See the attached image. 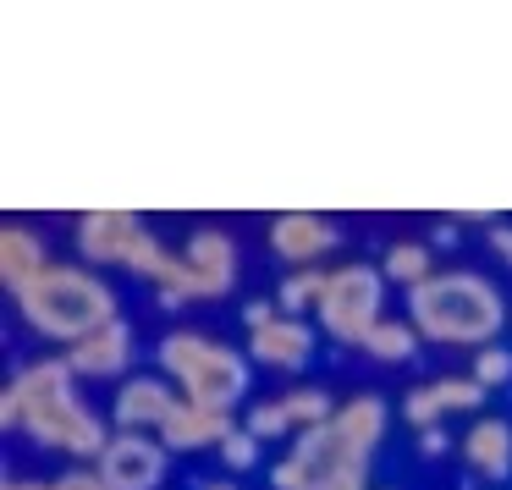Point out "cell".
I'll list each match as a JSON object with an SVG mask.
<instances>
[{"label": "cell", "instance_id": "cell-22", "mask_svg": "<svg viewBox=\"0 0 512 490\" xmlns=\"http://www.w3.org/2000/svg\"><path fill=\"white\" fill-rule=\"evenodd\" d=\"M320 292H325V270H292V276L276 287V309L292 314V320H303V314L320 303Z\"/></svg>", "mask_w": 512, "mask_h": 490}, {"label": "cell", "instance_id": "cell-24", "mask_svg": "<svg viewBox=\"0 0 512 490\" xmlns=\"http://www.w3.org/2000/svg\"><path fill=\"white\" fill-rule=\"evenodd\" d=\"M221 463H226V468H243V474H248V468L259 463V435L232 430V435H226V446H221Z\"/></svg>", "mask_w": 512, "mask_h": 490}, {"label": "cell", "instance_id": "cell-17", "mask_svg": "<svg viewBox=\"0 0 512 490\" xmlns=\"http://www.w3.org/2000/svg\"><path fill=\"white\" fill-rule=\"evenodd\" d=\"M50 265H56V259L45 254V237H39L34 226H6V232H0V281H6L12 298L23 287H34Z\"/></svg>", "mask_w": 512, "mask_h": 490}, {"label": "cell", "instance_id": "cell-19", "mask_svg": "<svg viewBox=\"0 0 512 490\" xmlns=\"http://www.w3.org/2000/svg\"><path fill=\"white\" fill-rule=\"evenodd\" d=\"M336 430H342L358 452H375V446L386 441V402L369 397V391L353 402H342V408H336Z\"/></svg>", "mask_w": 512, "mask_h": 490}, {"label": "cell", "instance_id": "cell-26", "mask_svg": "<svg viewBox=\"0 0 512 490\" xmlns=\"http://www.w3.org/2000/svg\"><path fill=\"white\" fill-rule=\"evenodd\" d=\"M0 424H6V430L23 424V391H17V380H6V391H0Z\"/></svg>", "mask_w": 512, "mask_h": 490}, {"label": "cell", "instance_id": "cell-31", "mask_svg": "<svg viewBox=\"0 0 512 490\" xmlns=\"http://www.w3.org/2000/svg\"><path fill=\"white\" fill-rule=\"evenodd\" d=\"M199 490H237L232 479H210V485H199Z\"/></svg>", "mask_w": 512, "mask_h": 490}, {"label": "cell", "instance_id": "cell-2", "mask_svg": "<svg viewBox=\"0 0 512 490\" xmlns=\"http://www.w3.org/2000/svg\"><path fill=\"white\" fill-rule=\"evenodd\" d=\"M17 391H23V430L34 435L39 446L67 457H94L111 446V430L100 424V413L83 402L78 375L67 369V358H39L23 375H12Z\"/></svg>", "mask_w": 512, "mask_h": 490}, {"label": "cell", "instance_id": "cell-4", "mask_svg": "<svg viewBox=\"0 0 512 490\" xmlns=\"http://www.w3.org/2000/svg\"><path fill=\"white\" fill-rule=\"evenodd\" d=\"M155 364L166 369V380L193 408L232 413L248 391V358L237 347H226L221 336H204V331H166L155 347Z\"/></svg>", "mask_w": 512, "mask_h": 490}, {"label": "cell", "instance_id": "cell-18", "mask_svg": "<svg viewBox=\"0 0 512 490\" xmlns=\"http://www.w3.org/2000/svg\"><path fill=\"white\" fill-rule=\"evenodd\" d=\"M232 430H237L232 413H215V408H193V402H182V408L171 413V424L160 430V441H166L171 452H204V446H215V452H221Z\"/></svg>", "mask_w": 512, "mask_h": 490}, {"label": "cell", "instance_id": "cell-9", "mask_svg": "<svg viewBox=\"0 0 512 490\" xmlns=\"http://www.w3.org/2000/svg\"><path fill=\"white\" fill-rule=\"evenodd\" d=\"M182 408V391L171 386L166 375H127L116 386L111 419L116 430H138V435H160L171 424V413Z\"/></svg>", "mask_w": 512, "mask_h": 490}, {"label": "cell", "instance_id": "cell-5", "mask_svg": "<svg viewBox=\"0 0 512 490\" xmlns=\"http://www.w3.org/2000/svg\"><path fill=\"white\" fill-rule=\"evenodd\" d=\"M270 485L276 490H369V452H358L336 430V419H325L287 446V457L270 468Z\"/></svg>", "mask_w": 512, "mask_h": 490}, {"label": "cell", "instance_id": "cell-10", "mask_svg": "<svg viewBox=\"0 0 512 490\" xmlns=\"http://www.w3.org/2000/svg\"><path fill=\"white\" fill-rule=\"evenodd\" d=\"M325 419H336L331 391H320V386H292V391H281V397L259 402V408L248 413L243 430L259 435V441H276V435H287V430L303 435V430H314V424H325Z\"/></svg>", "mask_w": 512, "mask_h": 490}, {"label": "cell", "instance_id": "cell-16", "mask_svg": "<svg viewBox=\"0 0 512 490\" xmlns=\"http://www.w3.org/2000/svg\"><path fill=\"white\" fill-rule=\"evenodd\" d=\"M463 463L479 479H507L512 474V424L496 413H479L463 430Z\"/></svg>", "mask_w": 512, "mask_h": 490}, {"label": "cell", "instance_id": "cell-29", "mask_svg": "<svg viewBox=\"0 0 512 490\" xmlns=\"http://www.w3.org/2000/svg\"><path fill=\"white\" fill-rule=\"evenodd\" d=\"M419 446H424L430 457H441V452H446V430H441V424H430V430H419Z\"/></svg>", "mask_w": 512, "mask_h": 490}, {"label": "cell", "instance_id": "cell-6", "mask_svg": "<svg viewBox=\"0 0 512 490\" xmlns=\"http://www.w3.org/2000/svg\"><path fill=\"white\" fill-rule=\"evenodd\" d=\"M314 320L347 347H364L369 331L386 320V276L375 265H342L325 270V292L314 303Z\"/></svg>", "mask_w": 512, "mask_h": 490}, {"label": "cell", "instance_id": "cell-12", "mask_svg": "<svg viewBox=\"0 0 512 490\" xmlns=\"http://www.w3.org/2000/svg\"><path fill=\"white\" fill-rule=\"evenodd\" d=\"M336 243H342V226L325 221V215L292 210V215H276V221H270V248H276V259H287L292 270H314V259H325Z\"/></svg>", "mask_w": 512, "mask_h": 490}, {"label": "cell", "instance_id": "cell-30", "mask_svg": "<svg viewBox=\"0 0 512 490\" xmlns=\"http://www.w3.org/2000/svg\"><path fill=\"white\" fill-rule=\"evenodd\" d=\"M0 490H56V485H39V479H6Z\"/></svg>", "mask_w": 512, "mask_h": 490}, {"label": "cell", "instance_id": "cell-14", "mask_svg": "<svg viewBox=\"0 0 512 490\" xmlns=\"http://www.w3.org/2000/svg\"><path fill=\"white\" fill-rule=\"evenodd\" d=\"M127 364H133V331L122 320L100 325L94 336L67 347V369L78 380H116V375H127Z\"/></svg>", "mask_w": 512, "mask_h": 490}, {"label": "cell", "instance_id": "cell-1", "mask_svg": "<svg viewBox=\"0 0 512 490\" xmlns=\"http://www.w3.org/2000/svg\"><path fill=\"white\" fill-rule=\"evenodd\" d=\"M408 320L424 342L479 353L507 325V303H501L496 281H485L479 270H435L430 281L408 287Z\"/></svg>", "mask_w": 512, "mask_h": 490}, {"label": "cell", "instance_id": "cell-28", "mask_svg": "<svg viewBox=\"0 0 512 490\" xmlns=\"http://www.w3.org/2000/svg\"><path fill=\"white\" fill-rule=\"evenodd\" d=\"M490 248H496V259H501V265H512V226H507V221H496V226H490Z\"/></svg>", "mask_w": 512, "mask_h": 490}, {"label": "cell", "instance_id": "cell-27", "mask_svg": "<svg viewBox=\"0 0 512 490\" xmlns=\"http://www.w3.org/2000/svg\"><path fill=\"white\" fill-rule=\"evenodd\" d=\"M276 303H270V298H254V303H243V325H248V331H259V325H270V320H276Z\"/></svg>", "mask_w": 512, "mask_h": 490}, {"label": "cell", "instance_id": "cell-8", "mask_svg": "<svg viewBox=\"0 0 512 490\" xmlns=\"http://www.w3.org/2000/svg\"><path fill=\"white\" fill-rule=\"evenodd\" d=\"M149 237V226L133 210H89L78 215V254L89 270H111V265H133L138 243Z\"/></svg>", "mask_w": 512, "mask_h": 490}, {"label": "cell", "instance_id": "cell-21", "mask_svg": "<svg viewBox=\"0 0 512 490\" xmlns=\"http://www.w3.org/2000/svg\"><path fill=\"white\" fill-rule=\"evenodd\" d=\"M380 276H386V281H408V287L430 281V276H435L430 248H424L419 237H408V243H391V248H386V259H380Z\"/></svg>", "mask_w": 512, "mask_h": 490}, {"label": "cell", "instance_id": "cell-7", "mask_svg": "<svg viewBox=\"0 0 512 490\" xmlns=\"http://www.w3.org/2000/svg\"><path fill=\"white\" fill-rule=\"evenodd\" d=\"M94 468H100V479L111 490H160L166 474H171V446L160 441V435L116 430Z\"/></svg>", "mask_w": 512, "mask_h": 490}, {"label": "cell", "instance_id": "cell-23", "mask_svg": "<svg viewBox=\"0 0 512 490\" xmlns=\"http://www.w3.org/2000/svg\"><path fill=\"white\" fill-rule=\"evenodd\" d=\"M468 375H474L485 391H490V386H507V380H512V353H507V347H496V342L479 347V353H474V369H468Z\"/></svg>", "mask_w": 512, "mask_h": 490}, {"label": "cell", "instance_id": "cell-15", "mask_svg": "<svg viewBox=\"0 0 512 490\" xmlns=\"http://www.w3.org/2000/svg\"><path fill=\"white\" fill-rule=\"evenodd\" d=\"M248 358L265 369H303L314 358V325L292 320V314H276L270 325L248 331Z\"/></svg>", "mask_w": 512, "mask_h": 490}, {"label": "cell", "instance_id": "cell-20", "mask_svg": "<svg viewBox=\"0 0 512 490\" xmlns=\"http://www.w3.org/2000/svg\"><path fill=\"white\" fill-rule=\"evenodd\" d=\"M364 353L380 358V364H408V358L419 353V331H413V320H391V314H386V320L369 331Z\"/></svg>", "mask_w": 512, "mask_h": 490}, {"label": "cell", "instance_id": "cell-13", "mask_svg": "<svg viewBox=\"0 0 512 490\" xmlns=\"http://www.w3.org/2000/svg\"><path fill=\"white\" fill-rule=\"evenodd\" d=\"M182 259H188V270H193L199 303H215V298L232 292V281H237V243L221 232V226H199V232L188 237V248H182Z\"/></svg>", "mask_w": 512, "mask_h": 490}, {"label": "cell", "instance_id": "cell-11", "mask_svg": "<svg viewBox=\"0 0 512 490\" xmlns=\"http://www.w3.org/2000/svg\"><path fill=\"white\" fill-rule=\"evenodd\" d=\"M479 408H485V386L474 375H435L402 397V413H408L413 430H430L446 413H479Z\"/></svg>", "mask_w": 512, "mask_h": 490}, {"label": "cell", "instance_id": "cell-3", "mask_svg": "<svg viewBox=\"0 0 512 490\" xmlns=\"http://www.w3.org/2000/svg\"><path fill=\"white\" fill-rule=\"evenodd\" d=\"M17 309H23V320L39 336L67 342V347L94 336L100 325L122 320L111 281H100V270H89V265H50L34 287L17 292Z\"/></svg>", "mask_w": 512, "mask_h": 490}, {"label": "cell", "instance_id": "cell-25", "mask_svg": "<svg viewBox=\"0 0 512 490\" xmlns=\"http://www.w3.org/2000/svg\"><path fill=\"white\" fill-rule=\"evenodd\" d=\"M56 490H111V485L100 479V468H94V463H78V468H67V474L56 479Z\"/></svg>", "mask_w": 512, "mask_h": 490}]
</instances>
